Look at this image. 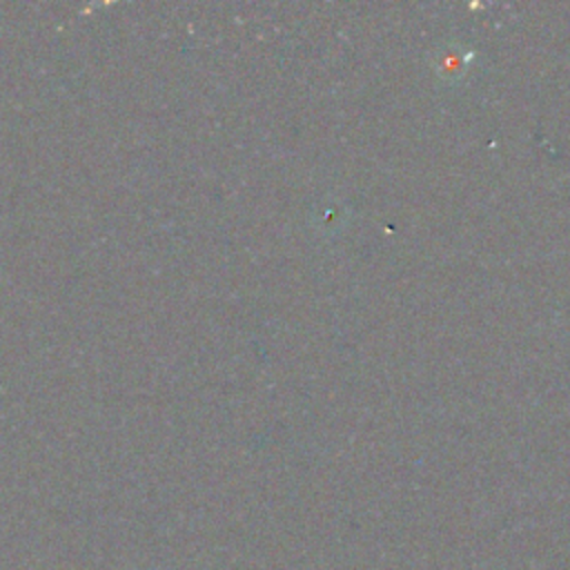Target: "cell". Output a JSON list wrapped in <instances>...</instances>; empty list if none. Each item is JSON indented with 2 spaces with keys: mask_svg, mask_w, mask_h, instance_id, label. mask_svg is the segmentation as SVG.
<instances>
[{
  "mask_svg": "<svg viewBox=\"0 0 570 570\" xmlns=\"http://www.w3.org/2000/svg\"><path fill=\"white\" fill-rule=\"evenodd\" d=\"M472 58V51L470 49H459V47H450L448 51H441L439 56V62H436V73L443 76V78H450V80H456L459 76L465 73V67H468V60Z\"/></svg>",
  "mask_w": 570,
  "mask_h": 570,
  "instance_id": "6da1fadb",
  "label": "cell"
}]
</instances>
